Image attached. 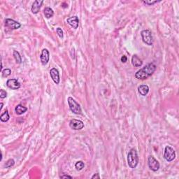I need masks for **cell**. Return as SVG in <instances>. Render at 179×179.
I'll use <instances>...</instances> for the list:
<instances>
[{
    "mask_svg": "<svg viewBox=\"0 0 179 179\" xmlns=\"http://www.w3.org/2000/svg\"><path fill=\"white\" fill-rule=\"evenodd\" d=\"M155 70H156V65L154 63H149L138 71L135 73V77L139 80L147 79L153 75Z\"/></svg>",
    "mask_w": 179,
    "mask_h": 179,
    "instance_id": "obj_1",
    "label": "cell"
},
{
    "mask_svg": "<svg viewBox=\"0 0 179 179\" xmlns=\"http://www.w3.org/2000/svg\"><path fill=\"white\" fill-rule=\"evenodd\" d=\"M128 165L132 169H135L139 163V157L136 150L134 148H132L129 152L128 155Z\"/></svg>",
    "mask_w": 179,
    "mask_h": 179,
    "instance_id": "obj_2",
    "label": "cell"
},
{
    "mask_svg": "<svg viewBox=\"0 0 179 179\" xmlns=\"http://www.w3.org/2000/svg\"><path fill=\"white\" fill-rule=\"evenodd\" d=\"M141 36L144 43L148 45H152L153 44V37L151 31L149 29H144L141 31Z\"/></svg>",
    "mask_w": 179,
    "mask_h": 179,
    "instance_id": "obj_3",
    "label": "cell"
},
{
    "mask_svg": "<svg viewBox=\"0 0 179 179\" xmlns=\"http://www.w3.org/2000/svg\"><path fill=\"white\" fill-rule=\"evenodd\" d=\"M68 104L69 106V109L73 114H81V108L79 104L75 101L72 97H68Z\"/></svg>",
    "mask_w": 179,
    "mask_h": 179,
    "instance_id": "obj_4",
    "label": "cell"
},
{
    "mask_svg": "<svg viewBox=\"0 0 179 179\" xmlns=\"http://www.w3.org/2000/svg\"><path fill=\"white\" fill-rule=\"evenodd\" d=\"M176 152L174 149L169 146L165 147L164 153V158L167 162H172L176 158Z\"/></svg>",
    "mask_w": 179,
    "mask_h": 179,
    "instance_id": "obj_5",
    "label": "cell"
},
{
    "mask_svg": "<svg viewBox=\"0 0 179 179\" xmlns=\"http://www.w3.org/2000/svg\"><path fill=\"white\" fill-rule=\"evenodd\" d=\"M148 165L150 170L153 172H157L160 169V163L153 156L150 155L148 158Z\"/></svg>",
    "mask_w": 179,
    "mask_h": 179,
    "instance_id": "obj_6",
    "label": "cell"
},
{
    "mask_svg": "<svg viewBox=\"0 0 179 179\" xmlns=\"http://www.w3.org/2000/svg\"><path fill=\"white\" fill-rule=\"evenodd\" d=\"M5 26L9 29H18L21 27V24L13 19L7 18L5 20Z\"/></svg>",
    "mask_w": 179,
    "mask_h": 179,
    "instance_id": "obj_7",
    "label": "cell"
},
{
    "mask_svg": "<svg viewBox=\"0 0 179 179\" xmlns=\"http://www.w3.org/2000/svg\"><path fill=\"white\" fill-rule=\"evenodd\" d=\"M69 127L73 130H81L84 128V123L80 120L72 119L69 122Z\"/></svg>",
    "mask_w": 179,
    "mask_h": 179,
    "instance_id": "obj_8",
    "label": "cell"
},
{
    "mask_svg": "<svg viewBox=\"0 0 179 179\" xmlns=\"http://www.w3.org/2000/svg\"><path fill=\"white\" fill-rule=\"evenodd\" d=\"M40 59L41 62V64H43V65H45V64H48V62H49L50 53L49 51H48L46 48H44V49L42 50L41 53L40 55Z\"/></svg>",
    "mask_w": 179,
    "mask_h": 179,
    "instance_id": "obj_9",
    "label": "cell"
},
{
    "mask_svg": "<svg viewBox=\"0 0 179 179\" xmlns=\"http://www.w3.org/2000/svg\"><path fill=\"white\" fill-rule=\"evenodd\" d=\"M7 85L11 90H18L20 87V83L15 78H11L7 81Z\"/></svg>",
    "mask_w": 179,
    "mask_h": 179,
    "instance_id": "obj_10",
    "label": "cell"
},
{
    "mask_svg": "<svg viewBox=\"0 0 179 179\" xmlns=\"http://www.w3.org/2000/svg\"><path fill=\"white\" fill-rule=\"evenodd\" d=\"M50 75H51V78L54 81V83H56V84H59V81H60V79H59V71L56 68H52L50 70Z\"/></svg>",
    "mask_w": 179,
    "mask_h": 179,
    "instance_id": "obj_11",
    "label": "cell"
},
{
    "mask_svg": "<svg viewBox=\"0 0 179 179\" xmlns=\"http://www.w3.org/2000/svg\"><path fill=\"white\" fill-rule=\"evenodd\" d=\"M67 22L69 25L71 26L73 28H74V29H77L78 25H79V20H78V18L76 15L68 18L67 19Z\"/></svg>",
    "mask_w": 179,
    "mask_h": 179,
    "instance_id": "obj_12",
    "label": "cell"
},
{
    "mask_svg": "<svg viewBox=\"0 0 179 179\" xmlns=\"http://www.w3.org/2000/svg\"><path fill=\"white\" fill-rule=\"evenodd\" d=\"M43 0H41V1H39V0L34 1L32 6V13L34 14H37V13H39V11H40V9H41V7L42 4H43Z\"/></svg>",
    "mask_w": 179,
    "mask_h": 179,
    "instance_id": "obj_13",
    "label": "cell"
},
{
    "mask_svg": "<svg viewBox=\"0 0 179 179\" xmlns=\"http://www.w3.org/2000/svg\"><path fill=\"white\" fill-rule=\"evenodd\" d=\"M138 92L142 96H146L149 92V87L147 85H141L138 87Z\"/></svg>",
    "mask_w": 179,
    "mask_h": 179,
    "instance_id": "obj_14",
    "label": "cell"
},
{
    "mask_svg": "<svg viewBox=\"0 0 179 179\" xmlns=\"http://www.w3.org/2000/svg\"><path fill=\"white\" fill-rule=\"evenodd\" d=\"M132 64L135 67H140L141 66H142L143 62L136 55H134L132 58Z\"/></svg>",
    "mask_w": 179,
    "mask_h": 179,
    "instance_id": "obj_15",
    "label": "cell"
},
{
    "mask_svg": "<svg viewBox=\"0 0 179 179\" xmlns=\"http://www.w3.org/2000/svg\"><path fill=\"white\" fill-rule=\"evenodd\" d=\"M15 113H16L17 115H22V114H25L27 111V108L25 106H23V105L18 104L17 105V106L15 107Z\"/></svg>",
    "mask_w": 179,
    "mask_h": 179,
    "instance_id": "obj_16",
    "label": "cell"
},
{
    "mask_svg": "<svg viewBox=\"0 0 179 179\" xmlns=\"http://www.w3.org/2000/svg\"><path fill=\"white\" fill-rule=\"evenodd\" d=\"M43 13H44L45 17L46 18H51L54 15V11L51 7H45L43 11Z\"/></svg>",
    "mask_w": 179,
    "mask_h": 179,
    "instance_id": "obj_17",
    "label": "cell"
},
{
    "mask_svg": "<svg viewBox=\"0 0 179 179\" xmlns=\"http://www.w3.org/2000/svg\"><path fill=\"white\" fill-rule=\"evenodd\" d=\"M9 118H10V116H9V111L7 110H6L0 116V120L1 122H7L9 120Z\"/></svg>",
    "mask_w": 179,
    "mask_h": 179,
    "instance_id": "obj_18",
    "label": "cell"
},
{
    "mask_svg": "<svg viewBox=\"0 0 179 179\" xmlns=\"http://www.w3.org/2000/svg\"><path fill=\"white\" fill-rule=\"evenodd\" d=\"M13 57L14 58H15L16 63H18V64L22 63V57H21V56H20V53H18L17 51H13Z\"/></svg>",
    "mask_w": 179,
    "mask_h": 179,
    "instance_id": "obj_19",
    "label": "cell"
},
{
    "mask_svg": "<svg viewBox=\"0 0 179 179\" xmlns=\"http://www.w3.org/2000/svg\"><path fill=\"white\" fill-rule=\"evenodd\" d=\"M85 164L83 161H78L75 164V167H76V170L78 171H81L84 168Z\"/></svg>",
    "mask_w": 179,
    "mask_h": 179,
    "instance_id": "obj_20",
    "label": "cell"
},
{
    "mask_svg": "<svg viewBox=\"0 0 179 179\" xmlns=\"http://www.w3.org/2000/svg\"><path fill=\"white\" fill-rule=\"evenodd\" d=\"M14 164H15V161H14V160L9 159L7 162L5 163L4 166H5L6 168H10V167H11V166H13Z\"/></svg>",
    "mask_w": 179,
    "mask_h": 179,
    "instance_id": "obj_21",
    "label": "cell"
},
{
    "mask_svg": "<svg viewBox=\"0 0 179 179\" xmlns=\"http://www.w3.org/2000/svg\"><path fill=\"white\" fill-rule=\"evenodd\" d=\"M11 73V70L10 69H5L2 71V76L4 78L10 76Z\"/></svg>",
    "mask_w": 179,
    "mask_h": 179,
    "instance_id": "obj_22",
    "label": "cell"
},
{
    "mask_svg": "<svg viewBox=\"0 0 179 179\" xmlns=\"http://www.w3.org/2000/svg\"><path fill=\"white\" fill-rule=\"evenodd\" d=\"M7 97V92H6L4 90L1 89V90H0V97H1V99H4Z\"/></svg>",
    "mask_w": 179,
    "mask_h": 179,
    "instance_id": "obj_23",
    "label": "cell"
},
{
    "mask_svg": "<svg viewBox=\"0 0 179 179\" xmlns=\"http://www.w3.org/2000/svg\"><path fill=\"white\" fill-rule=\"evenodd\" d=\"M160 1H144L143 2L144 3V4H147V5L148 6H152L153 5V4H156V3L159 2Z\"/></svg>",
    "mask_w": 179,
    "mask_h": 179,
    "instance_id": "obj_24",
    "label": "cell"
},
{
    "mask_svg": "<svg viewBox=\"0 0 179 179\" xmlns=\"http://www.w3.org/2000/svg\"><path fill=\"white\" fill-rule=\"evenodd\" d=\"M56 31H57L58 36H59L60 38H63V31L62 30V29H61L60 27H57V29H56Z\"/></svg>",
    "mask_w": 179,
    "mask_h": 179,
    "instance_id": "obj_25",
    "label": "cell"
},
{
    "mask_svg": "<svg viewBox=\"0 0 179 179\" xmlns=\"http://www.w3.org/2000/svg\"><path fill=\"white\" fill-rule=\"evenodd\" d=\"M59 178H72V177L71 176L66 175V174H63V175L60 176H59Z\"/></svg>",
    "mask_w": 179,
    "mask_h": 179,
    "instance_id": "obj_26",
    "label": "cell"
},
{
    "mask_svg": "<svg viewBox=\"0 0 179 179\" xmlns=\"http://www.w3.org/2000/svg\"><path fill=\"white\" fill-rule=\"evenodd\" d=\"M127 61H128V57H127L125 55L122 56V57H121V62H122V63H125Z\"/></svg>",
    "mask_w": 179,
    "mask_h": 179,
    "instance_id": "obj_27",
    "label": "cell"
},
{
    "mask_svg": "<svg viewBox=\"0 0 179 179\" xmlns=\"http://www.w3.org/2000/svg\"><path fill=\"white\" fill-rule=\"evenodd\" d=\"M91 178H100V175H99V174H95L92 177H91Z\"/></svg>",
    "mask_w": 179,
    "mask_h": 179,
    "instance_id": "obj_28",
    "label": "cell"
},
{
    "mask_svg": "<svg viewBox=\"0 0 179 179\" xmlns=\"http://www.w3.org/2000/svg\"><path fill=\"white\" fill-rule=\"evenodd\" d=\"M2 108H3V103H1V108H0V111L2 109Z\"/></svg>",
    "mask_w": 179,
    "mask_h": 179,
    "instance_id": "obj_29",
    "label": "cell"
}]
</instances>
